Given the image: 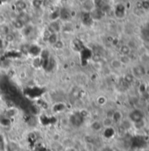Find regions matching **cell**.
Segmentation results:
<instances>
[{"mask_svg": "<svg viewBox=\"0 0 149 151\" xmlns=\"http://www.w3.org/2000/svg\"><path fill=\"white\" fill-rule=\"evenodd\" d=\"M144 35H146L148 37H149V24L146 26V27L144 28Z\"/></svg>", "mask_w": 149, "mask_h": 151, "instance_id": "cell-30", "label": "cell"}, {"mask_svg": "<svg viewBox=\"0 0 149 151\" xmlns=\"http://www.w3.org/2000/svg\"><path fill=\"white\" fill-rule=\"evenodd\" d=\"M62 30H63L64 32H67V33H70L73 30V28L70 24H66L64 27H62Z\"/></svg>", "mask_w": 149, "mask_h": 151, "instance_id": "cell-26", "label": "cell"}, {"mask_svg": "<svg viewBox=\"0 0 149 151\" xmlns=\"http://www.w3.org/2000/svg\"><path fill=\"white\" fill-rule=\"evenodd\" d=\"M4 40L7 43H12L15 40V35L12 33H9L7 34L5 36H4Z\"/></svg>", "mask_w": 149, "mask_h": 151, "instance_id": "cell-20", "label": "cell"}, {"mask_svg": "<svg viewBox=\"0 0 149 151\" xmlns=\"http://www.w3.org/2000/svg\"><path fill=\"white\" fill-rule=\"evenodd\" d=\"M125 15V8L123 4H119L116 6L115 8V16L118 19L124 18Z\"/></svg>", "mask_w": 149, "mask_h": 151, "instance_id": "cell-4", "label": "cell"}, {"mask_svg": "<svg viewBox=\"0 0 149 151\" xmlns=\"http://www.w3.org/2000/svg\"><path fill=\"white\" fill-rule=\"evenodd\" d=\"M112 119L114 123H118L120 121H122L123 119V114L120 111H113V113L112 115Z\"/></svg>", "mask_w": 149, "mask_h": 151, "instance_id": "cell-10", "label": "cell"}, {"mask_svg": "<svg viewBox=\"0 0 149 151\" xmlns=\"http://www.w3.org/2000/svg\"><path fill=\"white\" fill-rule=\"evenodd\" d=\"M90 17L92 19H100L104 14V12L100 10V9H94L91 11V12L90 13Z\"/></svg>", "mask_w": 149, "mask_h": 151, "instance_id": "cell-9", "label": "cell"}, {"mask_svg": "<svg viewBox=\"0 0 149 151\" xmlns=\"http://www.w3.org/2000/svg\"><path fill=\"white\" fill-rule=\"evenodd\" d=\"M64 42L62 41V40H58L54 45H53V47H54V49H57V50H61V49H62L63 47H64Z\"/></svg>", "mask_w": 149, "mask_h": 151, "instance_id": "cell-23", "label": "cell"}, {"mask_svg": "<svg viewBox=\"0 0 149 151\" xmlns=\"http://www.w3.org/2000/svg\"><path fill=\"white\" fill-rule=\"evenodd\" d=\"M17 19H19L25 26L27 25V24H29V22H30V17H29V15H28L27 12H19V16L17 17Z\"/></svg>", "mask_w": 149, "mask_h": 151, "instance_id": "cell-8", "label": "cell"}, {"mask_svg": "<svg viewBox=\"0 0 149 151\" xmlns=\"http://www.w3.org/2000/svg\"><path fill=\"white\" fill-rule=\"evenodd\" d=\"M41 52L40 48L36 46V45H33V46H29V51L28 53H30L31 55H38L39 53Z\"/></svg>", "mask_w": 149, "mask_h": 151, "instance_id": "cell-17", "label": "cell"}, {"mask_svg": "<svg viewBox=\"0 0 149 151\" xmlns=\"http://www.w3.org/2000/svg\"><path fill=\"white\" fill-rule=\"evenodd\" d=\"M1 67H2V65H1V63H0V70H1Z\"/></svg>", "mask_w": 149, "mask_h": 151, "instance_id": "cell-33", "label": "cell"}, {"mask_svg": "<svg viewBox=\"0 0 149 151\" xmlns=\"http://www.w3.org/2000/svg\"><path fill=\"white\" fill-rule=\"evenodd\" d=\"M7 0H0V4H3V3H5Z\"/></svg>", "mask_w": 149, "mask_h": 151, "instance_id": "cell-32", "label": "cell"}, {"mask_svg": "<svg viewBox=\"0 0 149 151\" xmlns=\"http://www.w3.org/2000/svg\"><path fill=\"white\" fill-rule=\"evenodd\" d=\"M3 43H4V40L0 37V48H2V47H3Z\"/></svg>", "mask_w": 149, "mask_h": 151, "instance_id": "cell-31", "label": "cell"}, {"mask_svg": "<svg viewBox=\"0 0 149 151\" xmlns=\"http://www.w3.org/2000/svg\"><path fill=\"white\" fill-rule=\"evenodd\" d=\"M19 77L21 78V79H26L27 77V73L26 72V71H20V73H19Z\"/></svg>", "mask_w": 149, "mask_h": 151, "instance_id": "cell-29", "label": "cell"}, {"mask_svg": "<svg viewBox=\"0 0 149 151\" xmlns=\"http://www.w3.org/2000/svg\"><path fill=\"white\" fill-rule=\"evenodd\" d=\"M90 127L93 131L95 132H98V131H101L102 128H103V125H102V122L99 121V120H94L93 122H91L90 124Z\"/></svg>", "mask_w": 149, "mask_h": 151, "instance_id": "cell-12", "label": "cell"}, {"mask_svg": "<svg viewBox=\"0 0 149 151\" xmlns=\"http://www.w3.org/2000/svg\"><path fill=\"white\" fill-rule=\"evenodd\" d=\"M119 61H120V63L123 64V66L124 65H126V64H129L130 63H131V58H130V56L129 55H121L120 56H119Z\"/></svg>", "mask_w": 149, "mask_h": 151, "instance_id": "cell-18", "label": "cell"}, {"mask_svg": "<svg viewBox=\"0 0 149 151\" xmlns=\"http://www.w3.org/2000/svg\"><path fill=\"white\" fill-rule=\"evenodd\" d=\"M102 125H103V127H105V128H109V127H112V125H113V120L111 117H105L102 121Z\"/></svg>", "mask_w": 149, "mask_h": 151, "instance_id": "cell-14", "label": "cell"}, {"mask_svg": "<svg viewBox=\"0 0 149 151\" xmlns=\"http://www.w3.org/2000/svg\"><path fill=\"white\" fill-rule=\"evenodd\" d=\"M111 67L115 70H121V68L123 67V64L120 63L118 58H115L111 61Z\"/></svg>", "mask_w": 149, "mask_h": 151, "instance_id": "cell-13", "label": "cell"}, {"mask_svg": "<svg viewBox=\"0 0 149 151\" xmlns=\"http://www.w3.org/2000/svg\"><path fill=\"white\" fill-rule=\"evenodd\" d=\"M19 113V110L17 108H15L14 106H11L8 109H6L5 113H4V117L8 118V119H11L13 117H15Z\"/></svg>", "mask_w": 149, "mask_h": 151, "instance_id": "cell-7", "label": "cell"}, {"mask_svg": "<svg viewBox=\"0 0 149 151\" xmlns=\"http://www.w3.org/2000/svg\"><path fill=\"white\" fill-rule=\"evenodd\" d=\"M42 4H43L42 0H33V2H32L33 6L34 8H37V9L40 8L42 6Z\"/></svg>", "mask_w": 149, "mask_h": 151, "instance_id": "cell-25", "label": "cell"}, {"mask_svg": "<svg viewBox=\"0 0 149 151\" xmlns=\"http://www.w3.org/2000/svg\"><path fill=\"white\" fill-rule=\"evenodd\" d=\"M48 30L53 34H58L62 31V25L59 21H51L48 26Z\"/></svg>", "mask_w": 149, "mask_h": 151, "instance_id": "cell-2", "label": "cell"}, {"mask_svg": "<svg viewBox=\"0 0 149 151\" xmlns=\"http://www.w3.org/2000/svg\"><path fill=\"white\" fill-rule=\"evenodd\" d=\"M131 52V48L127 46V45H124L120 47V53L121 55H129Z\"/></svg>", "mask_w": 149, "mask_h": 151, "instance_id": "cell-22", "label": "cell"}, {"mask_svg": "<svg viewBox=\"0 0 149 151\" xmlns=\"http://www.w3.org/2000/svg\"><path fill=\"white\" fill-rule=\"evenodd\" d=\"M15 8L19 12H25L27 10V4L24 0L16 1V3H15Z\"/></svg>", "mask_w": 149, "mask_h": 151, "instance_id": "cell-6", "label": "cell"}, {"mask_svg": "<svg viewBox=\"0 0 149 151\" xmlns=\"http://www.w3.org/2000/svg\"><path fill=\"white\" fill-rule=\"evenodd\" d=\"M5 21H6V19H5L4 15L0 13V26L3 24H5Z\"/></svg>", "mask_w": 149, "mask_h": 151, "instance_id": "cell-28", "label": "cell"}, {"mask_svg": "<svg viewBox=\"0 0 149 151\" xmlns=\"http://www.w3.org/2000/svg\"><path fill=\"white\" fill-rule=\"evenodd\" d=\"M49 19H50L51 21H55L58 19H60V10H55L53 12H51V14L49 16Z\"/></svg>", "mask_w": 149, "mask_h": 151, "instance_id": "cell-19", "label": "cell"}, {"mask_svg": "<svg viewBox=\"0 0 149 151\" xmlns=\"http://www.w3.org/2000/svg\"><path fill=\"white\" fill-rule=\"evenodd\" d=\"M142 6L145 10H148L149 9V1L148 0H144L142 2Z\"/></svg>", "mask_w": 149, "mask_h": 151, "instance_id": "cell-27", "label": "cell"}, {"mask_svg": "<svg viewBox=\"0 0 149 151\" xmlns=\"http://www.w3.org/2000/svg\"><path fill=\"white\" fill-rule=\"evenodd\" d=\"M34 31V27L31 25V24H27L26 25L23 29L21 30V34L24 35V36H29Z\"/></svg>", "mask_w": 149, "mask_h": 151, "instance_id": "cell-11", "label": "cell"}, {"mask_svg": "<svg viewBox=\"0 0 149 151\" xmlns=\"http://www.w3.org/2000/svg\"><path fill=\"white\" fill-rule=\"evenodd\" d=\"M144 113L140 110V109H134L133 111H131L129 115H128V119L132 122V124H135L138 123L141 120L144 119Z\"/></svg>", "mask_w": 149, "mask_h": 151, "instance_id": "cell-1", "label": "cell"}, {"mask_svg": "<svg viewBox=\"0 0 149 151\" xmlns=\"http://www.w3.org/2000/svg\"><path fill=\"white\" fill-rule=\"evenodd\" d=\"M60 19L64 21H68L71 19V15H70V11L66 9V8H62L60 10Z\"/></svg>", "mask_w": 149, "mask_h": 151, "instance_id": "cell-5", "label": "cell"}, {"mask_svg": "<svg viewBox=\"0 0 149 151\" xmlns=\"http://www.w3.org/2000/svg\"><path fill=\"white\" fill-rule=\"evenodd\" d=\"M12 26H13V27L15 28V29H17V30H22L23 29V27H25V25L19 20V19H18L17 18L15 19H13L12 20Z\"/></svg>", "mask_w": 149, "mask_h": 151, "instance_id": "cell-15", "label": "cell"}, {"mask_svg": "<svg viewBox=\"0 0 149 151\" xmlns=\"http://www.w3.org/2000/svg\"><path fill=\"white\" fill-rule=\"evenodd\" d=\"M146 70L142 66H135L133 68L132 70V75L133 77H141L145 75Z\"/></svg>", "mask_w": 149, "mask_h": 151, "instance_id": "cell-3", "label": "cell"}, {"mask_svg": "<svg viewBox=\"0 0 149 151\" xmlns=\"http://www.w3.org/2000/svg\"><path fill=\"white\" fill-rule=\"evenodd\" d=\"M59 39H58V35H57V34H51L50 35V36L47 38V42L49 43V44H51L52 46Z\"/></svg>", "mask_w": 149, "mask_h": 151, "instance_id": "cell-21", "label": "cell"}, {"mask_svg": "<svg viewBox=\"0 0 149 151\" xmlns=\"http://www.w3.org/2000/svg\"><path fill=\"white\" fill-rule=\"evenodd\" d=\"M9 33H10V28L6 24H3L0 26V36L4 37Z\"/></svg>", "mask_w": 149, "mask_h": 151, "instance_id": "cell-16", "label": "cell"}, {"mask_svg": "<svg viewBox=\"0 0 149 151\" xmlns=\"http://www.w3.org/2000/svg\"><path fill=\"white\" fill-rule=\"evenodd\" d=\"M107 102V99L105 96H99L97 99V103L99 105V106H105Z\"/></svg>", "mask_w": 149, "mask_h": 151, "instance_id": "cell-24", "label": "cell"}]
</instances>
